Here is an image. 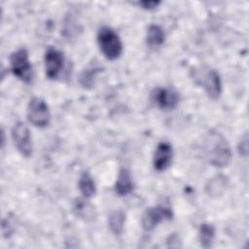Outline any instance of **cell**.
Returning a JSON list of instances; mask_svg holds the SVG:
<instances>
[{
	"label": "cell",
	"instance_id": "obj_9",
	"mask_svg": "<svg viewBox=\"0 0 249 249\" xmlns=\"http://www.w3.org/2000/svg\"><path fill=\"white\" fill-rule=\"evenodd\" d=\"M63 53L50 47L45 53V70L49 79H55L63 67Z\"/></svg>",
	"mask_w": 249,
	"mask_h": 249
},
{
	"label": "cell",
	"instance_id": "obj_13",
	"mask_svg": "<svg viewBox=\"0 0 249 249\" xmlns=\"http://www.w3.org/2000/svg\"><path fill=\"white\" fill-rule=\"evenodd\" d=\"M164 38H165L164 32L160 25L158 24L149 25L147 29V34H146V41L148 46H150L151 48L160 47L164 42Z\"/></svg>",
	"mask_w": 249,
	"mask_h": 249
},
{
	"label": "cell",
	"instance_id": "obj_6",
	"mask_svg": "<svg viewBox=\"0 0 249 249\" xmlns=\"http://www.w3.org/2000/svg\"><path fill=\"white\" fill-rule=\"evenodd\" d=\"M173 217L172 210L163 205H157L148 208L142 216V227L145 231L154 230L160 223L164 220H170Z\"/></svg>",
	"mask_w": 249,
	"mask_h": 249
},
{
	"label": "cell",
	"instance_id": "obj_14",
	"mask_svg": "<svg viewBox=\"0 0 249 249\" xmlns=\"http://www.w3.org/2000/svg\"><path fill=\"white\" fill-rule=\"evenodd\" d=\"M79 189L85 198L91 197L96 192V186L93 178L89 172H83L79 178Z\"/></svg>",
	"mask_w": 249,
	"mask_h": 249
},
{
	"label": "cell",
	"instance_id": "obj_8",
	"mask_svg": "<svg viewBox=\"0 0 249 249\" xmlns=\"http://www.w3.org/2000/svg\"><path fill=\"white\" fill-rule=\"evenodd\" d=\"M152 99L160 109L170 110L175 108L180 100L177 91L167 88H157L152 93Z\"/></svg>",
	"mask_w": 249,
	"mask_h": 249
},
{
	"label": "cell",
	"instance_id": "obj_15",
	"mask_svg": "<svg viewBox=\"0 0 249 249\" xmlns=\"http://www.w3.org/2000/svg\"><path fill=\"white\" fill-rule=\"evenodd\" d=\"M124 223H125V213L123 210L119 209L110 213L108 217V225L111 231L114 234L119 235L122 233Z\"/></svg>",
	"mask_w": 249,
	"mask_h": 249
},
{
	"label": "cell",
	"instance_id": "obj_2",
	"mask_svg": "<svg viewBox=\"0 0 249 249\" xmlns=\"http://www.w3.org/2000/svg\"><path fill=\"white\" fill-rule=\"evenodd\" d=\"M193 72V77L196 83L203 87L210 98L216 99L220 96L222 92V81L219 73L215 69L207 66H200L195 68Z\"/></svg>",
	"mask_w": 249,
	"mask_h": 249
},
{
	"label": "cell",
	"instance_id": "obj_7",
	"mask_svg": "<svg viewBox=\"0 0 249 249\" xmlns=\"http://www.w3.org/2000/svg\"><path fill=\"white\" fill-rule=\"evenodd\" d=\"M12 138L18 151L23 157H30L32 155L31 135L24 123L18 122L15 124L12 129Z\"/></svg>",
	"mask_w": 249,
	"mask_h": 249
},
{
	"label": "cell",
	"instance_id": "obj_20",
	"mask_svg": "<svg viewBox=\"0 0 249 249\" xmlns=\"http://www.w3.org/2000/svg\"><path fill=\"white\" fill-rule=\"evenodd\" d=\"M160 4V1H140L139 2V5L143 8V9H146V10H153L155 8H157L159 5Z\"/></svg>",
	"mask_w": 249,
	"mask_h": 249
},
{
	"label": "cell",
	"instance_id": "obj_3",
	"mask_svg": "<svg viewBox=\"0 0 249 249\" xmlns=\"http://www.w3.org/2000/svg\"><path fill=\"white\" fill-rule=\"evenodd\" d=\"M97 43L101 53L107 59L115 60L123 53V44L119 35L108 26L99 28L97 32Z\"/></svg>",
	"mask_w": 249,
	"mask_h": 249
},
{
	"label": "cell",
	"instance_id": "obj_4",
	"mask_svg": "<svg viewBox=\"0 0 249 249\" xmlns=\"http://www.w3.org/2000/svg\"><path fill=\"white\" fill-rule=\"evenodd\" d=\"M11 70L15 76L24 83H30L33 78V70L28 58V52L20 48L10 55Z\"/></svg>",
	"mask_w": 249,
	"mask_h": 249
},
{
	"label": "cell",
	"instance_id": "obj_17",
	"mask_svg": "<svg viewBox=\"0 0 249 249\" xmlns=\"http://www.w3.org/2000/svg\"><path fill=\"white\" fill-rule=\"evenodd\" d=\"M74 212L76 213L77 216L81 218H92L93 215V208L91 205L85 199H77L74 202V207H73Z\"/></svg>",
	"mask_w": 249,
	"mask_h": 249
},
{
	"label": "cell",
	"instance_id": "obj_10",
	"mask_svg": "<svg viewBox=\"0 0 249 249\" xmlns=\"http://www.w3.org/2000/svg\"><path fill=\"white\" fill-rule=\"evenodd\" d=\"M172 157H173L172 146L167 142L159 143L156 148L154 159H153L155 169L158 171H163L166 168H168L172 161Z\"/></svg>",
	"mask_w": 249,
	"mask_h": 249
},
{
	"label": "cell",
	"instance_id": "obj_16",
	"mask_svg": "<svg viewBox=\"0 0 249 249\" xmlns=\"http://www.w3.org/2000/svg\"><path fill=\"white\" fill-rule=\"evenodd\" d=\"M215 236V228L211 224L204 223L199 227L198 237L202 247L209 248L212 245Z\"/></svg>",
	"mask_w": 249,
	"mask_h": 249
},
{
	"label": "cell",
	"instance_id": "obj_5",
	"mask_svg": "<svg viewBox=\"0 0 249 249\" xmlns=\"http://www.w3.org/2000/svg\"><path fill=\"white\" fill-rule=\"evenodd\" d=\"M27 119L37 127H44L50 124L51 113L48 104L41 97H32L27 105Z\"/></svg>",
	"mask_w": 249,
	"mask_h": 249
},
{
	"label": "cell",
	"instance_id": "obj_12",
	"mask_svg": "<svg viewBox=\"0 0 249 249\" xmlns=\"http://www.w3.org/2000/svg\"><path fill=\"white\" fill-rule=\"evenodd\" d=\"M133 188V183L131 180L130 172L127 168H122L118 174L117 181L115 183V190L116 193L121 196L128 195Z\"/></svg>",
	"mask_w": 249,
	"mask_h": 249
},
{
	"label": "cell",
	"instance_id": "obj_19",
	"mask_svg": "<svg viewBox=\"0 0 249 249\" xmlns=\"http://www.w3.org/2000/svg\"><path fill=\"white\" fill-rule=\"evenodd\" d=\"M238 152L241 156H244V157L247 156V154H248V136H247V133H245L239 141Z\"/></svg>",
	"mask_w": 249,
	"mask_h": 249
},
{
	"label": "cell",
	"instance_id": "obj_11",
	"mask_svg": "<svg viewBox=\"0 0 249 249\" xmlns=\"http://www.w3.org/2000/svg\"><path fill=\"white\" fill-rule=\"evenodd\" d=\"M229 185V179L226 175L219 173L211 177L205 184V193L211 197L222 196Z\"/></svg>",
	"mask_w": 249,
	"mask_h": 249
},
{
	"label": "cell",
	"instance_id": "obj_18",
	"mask_svg": "<svg viewBox=\"0 0 249 249\" xmlns=\"http://www.w3.org/2000/svg\"><path fill=\"white\" fill-rule=\"evenodd\" d=\"M98 72V69L93 67V68H88L86 70H84L79 78L80 84L84 87V88H90L93 86L94 84V77L95 74Z\"/></svg>",
	"mask_w": 249,
	"mask_h": 249
},
{
	"label": "cell",
	"instance_id": "obj_1",
	"mask_svg": "<svg viewBox=\"0 0 249 249\" xmlns=\"http://www.w3.org/2000/svg\"><path fill=\"white\" fill-rule=\"evenodd\" d=\"M206 154L210 163L220 168L227 166L231 160V147L220 133L209 134L206 141Z\"/></svg>",
	"mask_w": 249,
	"mask_h": 249
}]
</instances>
